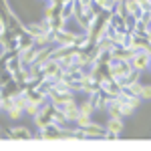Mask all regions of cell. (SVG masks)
<instances>
[{"label":"cell","mask_w":151,"mask_h":151,"mask_svg":"<svg viewBox=\"0 0 151 151\" xmlns=\"http://www.w3.org/2000/svg\"><path fill=\"white\" fill-rule=\"evenodd\" d=\"M83 35L81 32H73L70 28H65V30H55L52 32V42L55 45H60V47H65V45H75V40Z\"/></svg>","instance_id":"cell-2"},{"label":"cell","mask_w":151,"mask_h":151,"mask_svg":"<svg viewBox=\"0 0 151 151\" xmlns=\"http://www.w3.org/2000/svg\"><path fill=\"white\" fill-rule=\"evenodd\" d=\"M75 123H77V125H79V127H87V125H89V123H93V115H79L77 117V121H75Z\"/></svg>","instance_id":"cell-19"},{"label":"cell","mask_w":151,"mask_h":151,"mask_svg":"<svg viewBox=\"0 0 151 151\" xmlns=\"http://www.w3.org/2000/svg\"><path fill=\"white\" fill-rule=\"evenodd\" d=\"M131 70H133L131 60H117V58H111V77H113L117 83H121Z\"/></svg>","instance_id":"cell-1"},{"label":"cell","mask_w":151,"mask_h":151,"mask_svg":"<svg viewBox=\"0 0 151 151\" xmlns=\"http://www.w3.org/2000/svg\"><path fill=\"white\" fill-rule=\"evenodd\" d=\"M14 81L18 83V85H20V87H26V85H28V83L32 81V75H30V69H28V67H20V69L16 70V73H14Z\"/></svg>","instance_id":"cell-9"},{"label":"cell","mask_w":151,"mask_h":151,"mask_svg":"<svg viewBox=\"0 0 151 151\" xmlns=\"http://www.w3.org/2000/svg\"><path fill=\"white\" fill-rule=\"evenodd\" d=\"M149 70H151V60H149Z\"/></svg>","instance_id":"cell-27"},{"label":"cell","mask_w":151,"mask_h":151,"mask_svg":"<svg viewBox=\"0 0 151 151\" xmlns=\"http://www.w3.org/2000/svg\"><path fill=\"white\" fill-rule=\"evenodd\" d=\"M123 6H125V12H127V16H133L135 20H139L141 14H143V8L139 6V2L137 0H125L123 2Z\"/></svg>","instance_id":"cell-8"},{"label":"cell","mask_w":151,"mask_h":151,"mask_svg":"<svg viewBox=\"0 0 151 151\" xmlns=\"http://www.w3.org/2000/svg\"><path fill=\"white\" fill-rule=\"evenodd\" d=\"M26 32H28L30 36H36V35H40V32H45V30H42L40 22H32V24H26Z\"/></svg>","instance_id":"cell-18"},{"label":"cell","mask_w":151,"mask_h":151,"mask_svg":"<svg viewBox=\"0 0 151 151\" xmlns=\"http://www.w3.org/2000/svg\"><path fill=\"white\" fill-rule=\"evenodd\" d=\"M141 87H143V85L137 81V83H131L129 87H123V89H125V91H129L131 95H137V97H141Z\"/></svg>","instance_id":"cell-20"},{"label":"cell","mask_w":151,"mask_h":151,"mask_svg":"<svg viewBox=\"0 0 151 151\" xmlns=\"http://www.w3.org/2000/svg\"><path fill=\"white\" fill-rule=\"evenodd\" d=\"M32 119H35V125H36V129H38V131L47 129L48 125L52 123V117L48 115L47 111H42V107H40V113H38V115H35Z\"/></svg>","instance_id":"cell-10"},{"label":"cell","mask_w":151,"mask_h":151,"mask_svg":"<svg viewBox=\"0 0 151 151\" xmlns=\"http://www.w3.org/2000/svg\"><path fill=\"white\" fill-rule=\"evenodd\" d=\"M131 48H133V50H149V38L143 36V35H135V32H133Z\"/></svg>","instance_id":"cell-12"},{"label":"cell","mask_w":151,"mask_h":151,"mask_svg":"<svg viewBox=\"0 0 151 151\" xmlns=\"http://www.w3.org/2000/svg\"><path fill=\"white\" fill-rule=\"evenodd\" d=\"M85 129V135H87V139H103L105 137V131L107 129H103V125L101 123H97V121H93V123H89Z\"/></svg>","instance_id":"cell-6"},{"label":"cell","mask_w":151,"mask_h":151,"mask_svg":"<svg viewBox=\"0 0 151 151\" xmlns=\"http://www.w3.org/2000/svg\"><path fill=\"white\" fill-rule=\"evenodd\" d=\"M133 113H135V109H133L131 105H127V103H123V101H121V115H123V119L129 117V115H133Z\"/></svg>","instance_id":"cell-21"},{"label":"cell","mask_w":151,"mask_h":151,"mask_svg":"<svg viewBox=\"0 0 151 151\" xmlns=\"http://www.w3.org/2000/svg\"><path fill=\"white\" fill-rule=\"evenodd\" d=\"M38 48H40V47L32 45V47H28V48H24V50H20V52H18V57H20V60H22L24 67H30L32 63H36V57H38Z\"/></svg>","instance_id":"cell-5"},{"label":"cell","mask_w":151,"mask_h":151,"mask_svg":"<svg viewBox=\"0 0 151 151\" xmlns=\"http://www.w3.org/2000/svg\"><path fill=\"white\" fill-rule=\"evenodd\" d=\"M123 119L121 117H109V121L105 123V129L107 131H111V133H115V135H121L123 133Z\"/></svg>","instance_id":"cell-11"},{"label":"cell","mask_w":151,"mask_h":151,"mask_svg":"<svg viewBox=\"0 0 151 151\" xmlns=\"http://www.w3.org/2000/svg\"><path fill=\"white\" fill-rule=\"evenodd\" d=\"M141 101H151V85L141 87Z\"/></svg>","instance_id":"cell-22"},{"label":"cell","mask_w":151,"mask_h":151,"mask_svg":"<svg viewBox=\"0 0 151 151\" xmlns=\"http://www.w3.org/2000/svg\"><path fill=\"white\" fill-rule=\"evenodd\" d=\"M139 2V6L143 10H151V0H137Z\"/></svg>","instance_id":"cell-23"},{"label":"cell","mask_w":151,"mask_h":151,"mask_svg":"<svg viewBox=\"0 0 151 151\" xmlns=\"http://www.w3.org/2000/svg\"><path fill=\"white\" fill-rule=\"evenodd\" d=\"M42 75L45 77H52V79H60L65 75V70H63V67H60V63L57 58H50V60H47L42 65Z\"/></svg>","instance_id":"cell-4"},{"label":"cell","mask_w":151,"mask_h":151,"mask_svg":"<svg viewBox=\"0 0 151 151\" xmlns=\"http://www.w3.org/2000/svg\"><path fill=\"white\" fill-rule=\"evenodd\" d=\"M8 137H10V139H20V141H30V139H35V135H32V133H30L26 127H22V125L12 127L10 131H8Z\"/></svg>","instance_id":"cell-7"},{"label":"cell","mask_w":151,"mask_h":151,"mask_svg":"<svg viewBox=\"0 0 151 151\" xmlns=\"http://www.w3.org/2000/svg\"><path fill=\"white\" fill-rule=\"evenodd\" d=\"M113 2H115V4H121V2H125V0H113Z\"/></svg>","instance_id":"cell-26"},{"label":"cell","mask_w":151,"mask_h":151,"mask_svg":"<svg viewBox=\"0 0 151 151\" xmlns=\"http://www.w3.org/2000/svg\"><path fill=\"white\" fill-rule=\"evenodd\" d=\"M6 30H8V22H6V20L0 16V35H4Z\"/></svg>","instance_id":"cell-24"},{"label":"cell","mask_w":151,"mask_h":151,"mask_svg":"<svg viewBox=\"0 0 151 151\" xmlns=\"http://www.w3.org/2000/svg\"><path fill=\"white\" fill-rule=\"evenodd\" d=\"M119 135H115V133H111V131H105V137L103 139H107V141H115Z\"/></svg>","instance_id":"cell-25"},{"label":"cell","mask_w":151,"mask_h":151,"mask_svg":"<svg viewBox=\"0 0 151 151\" xmlns=\"http://www.w3.org/2000/svg\"><path fill=\"white\" fill-rule=\"evenodd\" d=\"M24 113L30 117H35L40 113V105L38 103H32V101H26V105H24Z\"/></svg>","instance_id":"cell-17"},{"label":"cell","mask_w":151,"mask_h":151,"mask_svg":"<svg viewBox=\"0 0 151 151\" xmlns=\"http://www.w3.org/2000/svg\"><path fill=\"white\" fill-rule=\"evenodd\" d=\"M52 50H55V47H52V45H48V47H40V48H38V57H36V63L42 67L47 60H50V58H52Z\"/></svg>","instance_id":"cell-13"},{"label":"cell","mask_w":151,"mask_h":151,"mask_svg":"<svg viewBox=\"0 0 151 151\" xmlns=\"http://www.w3.org/2000/svg\"><path fill=\"white\" fill-rule=\"evenodd\" d=\"M149 60H151L149 50H135V55L131 57V67L139 73H145V70H149Z\"/></svg>","instance_id":"cell-3"},{"label":"cell","mask_w":151,"mask_h":151,"mask_svg":"<svg viewBox=\"0 0 151 151\" xmlns=\"http://www.w3.org/2000/svg\"><path fill=\"white\" fill-rule=\"evenodd\" d=\"M79 111H81L83 115H93V113H95V105L91 103V99H89V97H87L85 101L79 103Z\"/></svg>","instance_id":"cell-16"},{"label":"cell","mask_w":151,"mask_h":151,"mask_svg":"<svg viewBox=\"0 0 151 151\" xmlns=\"http://www.w3.org/2000/svg\"><path fill=\"white\" fill-rule=\"evenodd\" d=\"M32 38H35L36 47H48V45H52V35H47V32H40V35L32 36Z\"/></svg>","instance_id":"cell-15"},{"label":"cell","mask_w":151,"mask_h":151,"mask_svg":"<svg viewBox=\"0 0 151 151\" xmlns=\"http://www.w3.org/2000/svg\"><path fill=\"white\" fill-rule=\"evenodd\" d=\"M24 115V107H20V105H14L12 103L8 109H6V117L8 119H12V121H18V119H22Z\"/></svg>","instance_id":"cell-14"}]
</instances>
